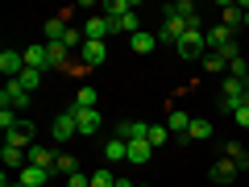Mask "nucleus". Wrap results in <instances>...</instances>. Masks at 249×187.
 I'll return each mask as SVG.
<instances>
[{"instance_id":"nucleus-1","label":"nucleus","mask_w":249,"mask_h":187,"mask_svg":"<svg viewBox=\"0 0 249 187\" xmlns=\"http://www.w3.org/2000/svg\"><path fill=\"white\" fill-rule=\"evenodd\" d=\"M204 46H208V34H204V25H199V17L187 25V34L178 37V58H187V62H196V58H204Z\"/></svg>"},{"instance_id":"nucleus-2","label":"nucleus","mask_w":249,"mask_h":187,"mask_svg":"<svg viewBox=\"0 0 249 187\" xmlns=\"http://www.w3.org/2000/svg\"><path fill=\"white\" fill-rule=\"evenodd\" d=\"M29 96H34V92H25V88L17 83V79H9V83H4V92H0V108H13V112H25V108H29Z\"/></svg>"},{"instance_id":"nucleus-3","label":"nucleus","mask_w":249,"mask_h":187,"mask_svg":"<svg viewBox=\"0 0 249 187\" xmlns=\"http://www.w3.org/2000/svg\"><path fill=\"white\" fill-rule=\"evenodd\" d=\"M187 25H191V21H183L178 13H170V9H166V17H162V29H158V42H175V46H178V37L187 34Z\"/></svg>"},{"instance_id":"nucleus-4","label":"nucleus","mask_w":249,"mask_h":187,"mask_svg":"<svg viewBox=\"0 0 249 187\" xmlns=\"http://www.w3.org/2000/svg\"><path fill=\"white\" fill-rule=\"evenodd\" d=\"M75 133H79V125H75V112H58V116H54V121H50V137H54V142H71V137Z\"/></svg>"},{"instance_id":"nucleus-5","label":"nucleus","mask_w":249,"mask_h":187,"mask_svg":"<svg viewBox=\"0 0 249 187\" xmlns=\"http://www.w3.org/2000/svg\"><path fill=\"white\" fill-rule=\"evenodd\" d=\"M83 37H88V42H108V37H112V21H108L104 13L88 17V25H83Z\"/></svg>"},{"instance_id":"nucleus-6","label":"nucleus","mask_w":249,"mask_h":187,"mask_svg":"<svg viewBox=\"0 0 249 187\" xmlns=\"http://www.w3.org/2000/svg\"><path fill=\"white\" fill-rule=\"evenodd\" d=\"M71 112H75V125H79V133H83V137L100 133V125H104V121H100L96 108H71Z\"/></svg>"},{"instance_id":"nucleus-7","label":"nucleus","mask_w":249,"mask_h":187,"mask_svg":"<svg viewBox=\"0 0 249 187\" xmlns=\"http://www.w3.org/2000/svg\"><path fill=\"white\" fill-rule=\"evenodd\" d=\"M25 162H29V167H42V170H54L58 154H54L50 146H29V150H25Z\"/></svg>"},{"instance_id":"nucleus-8","label":"nucleus","mask_w":249,"mask_h":187,"mask_svg":"<svg viewBox=\"0 0 249 187\" xmlns=\"http://www.w3.org/2000/svg\"><path fill=\"white\" fill-rule=\"evenodd\" d=\"M0 71H4V79H21V71H25V54H21V50H4V54H0Z\"/></svg>"},{"instance_id":"nucleus-9","label":"nucleus","mask_w":249,"mask_h":187,"mask_svg":"<svg viewBox=\"0 0 249 187\" xmlns=\"http://www.w3.org/2000/svg\"><path fill=\"white\" fill-rule=\"evenodd\" d=\"M116 137H124V142H150V125L145 121H121Z\"/></svg>"},{"instance_id":"nucleus-10","label":"nucleus","mask_w":249,"mask_h":187,"mask_svg":"<svg viewBox=\"0 0 249 187\" xmlns=\"http://www.w3.org/2000/svg\"><path fill=\"white\" fill-rule=\"evenodd\" d=\"M79 54H83V67H104L108 62V42H88Z\"/></svg>"},{"instance_id":"nucleus-11","label":"nucleus","mask_w":249,"mask_h":187,"mask_svg":"<svg viewBox=\"0 0 249 187\" xmlns=\"http://www.w3.org/2000/svg\"><path fill=\"white\" fill-rule=\"evenodd\" d=\"M29 133H34V125L21 121L13 133H4V146H9V150H21V154H25V150H29Z\"/></svg>"},{"instance_id":"nucleus-12","label":"nucleus","mask_w":249,"mask_h":187,"mask_svg":"<svg viewBox=\"0 0 249 187\" xmlns=\"http://www.w3.org/2000/svg\"><path fill=\"white\" fill-rule=\"evenodd\" d=\"M208 175H212V183H232V179L241 175V167H237L232 158H220V162H216L212 170H208Z\"/></svg>"},{"instance_id":"nucleus-13","label":"nucleus","mask_w":249,"mask_h":187,"mask_svg":"<svg viewBox=\"0 0 249 187\" xmlns=\"http://www.w3.org/2000/svg\"><path fill=\"white\" fill-rule=\"evenodd\" d=\"M245 21V4H220V25L224 29H237Z\"/></svg>"},{"instance_id":"nucleus-14","label":"nucleus","mask_w":249,"mask_h":187,"mask_svg":"<svg viewBox=\"0 0 249 187\" xmlns=\"http://www.w3.org/2000/svg\"><path fill=\"white\" fill-rule=\"evenodd\" d=\"M17 179H21L25 187H46V179H50V170H42V167H29V162H25Z\"/></svg>"},{"instance_id":"nucleus-15","label":"nucleus","mask_w":249,"mask_h":187,"mask_svg":"<svg viewBox=\"0 0 249 187\" xmlns=\"http://www.w3.org/2000/svg\"><path fill=\"white\" fill-rule=\"evenodd\" d=\"M25 67H34V71H46V58H50V50L46 46H25Z\"/></svg>"},{"instance_id":"nucleus-16","label":"nucleus","mask_w":249,"mask_h":187,"mask_svg":"<svg viewBox=\"0 0 249 187\" xmlns=\"http://www.w3.org/2000/svg\"><path fill=\"white\" fill-rule=\"evenodd\" d=\"M150 154H154V146H150V142H129V158H124V162L145 167V162H150Z\"/></svg>"},{"instance_id":"nucleus-17","label":"nucleus","mask_w":249,"mask_h":187,"mask_svg":"<svg viewBox=\"0 0 249 187\" xmlns=\"http://www.w3.org/2000/svg\"><path fill=\"white\" fill-rule=\"evenodd\" d=\"M187 137H191V142H208V137H212V121H208V116H191Z\"/></svg>"},{"instance_id":"nucleus-18","label":"nucleus","mask_w":249,"mask_h":187,"mask_svg":"<svg viewBox=\"0 0 249 187\" xmlns=\"http://www.w3.org/2000/svg\"><path fill=\"white\" fill-rule=\"evenodd\" d=\"M129 46H133L137 54H150V50H158V34H145V29H142V34L129 37Z\"/></svg>"},{"instance_id":"nucleus-19","label":"nucleus","mask_w":249,"mask_h":187,"mask_svg":"<svg viewBox=\"0 0 249 187\" xmlns=\"http://www.w3.org/2000/svg\"><path fill=\"white\" fill-rule=\"evenodd\" d=\"M104 158L108 162H124L129 158V142H124V137H112V142L104 146Z\"/></svg>"},{"instance_id":"nucleus-20","label":"nucleus","mask_w":249,"mask_h":187,"mask_svg":"<svg viewBox=\"0 0 249 187\" xmlns=\"http://www.w3.org/2000/svg\"><path fill=\"white\" fill-rule=\"evenodd\" d=\"M229 42H232V29H224V25H212V29H208V46H212V50H224Z\"/></svg>"},{"instance_id":"nucleus-21","label":"nucleus","mask_w":249,"mask_h":187,"mask_svg":"<svg viewBox=\"0 0 249 187\" xmlns=\"http://www.w3.org/2000/svg\"><path fill=\"white\" fill-rule=\"evenodd\" d=\"M224 158H232L241 170H249V150H245L241 142H229V146H224Z\"/></svg>"},{"instance_id":"nucleus-22","label":"nucleus","mask_w":249,"mask_h":187,"mask_svg":"<svg viewBox=\"0 0 249 187\" xmlns=\"http://www.w3.org/2000/svg\"><path fill=\"white\" fill-rule=\"evenodd\" d=\"M104 13H108V21H121V17H129V13H133V0H108Z\"/></svg>"},{"instance_id":"nucleus-23","label":"nucleus","mask_w":249,"mask_h":187,"mask_svg":"<svg viewBox=\"0 0 249 187\" xmlns=\"http://www.w3.org/2000/svg\"><path fill=\"white\" fill-rule=\"evenodd\" d=\"M166 129H170V133H187V129H191V112L175 108V112H170V121H166Z\"/></svg>"},{"instance_id":"nucleus-24","label":"nucleus","mask_w":249,"mask_h":187,"mask_svg":"<svg viewBox=\"0 0 249 187\" xmlns=\"http://www.w3.org/2000/svg\"><path fill=\"white\" fill-rule=\"evenodd\" d=\"M0 162H4V170H17V167H25V154L4 146V150H0Z\"/></svg>"},{"instance_id":"nucleus-25","label":"nucleus","mask_w":249,"mask_h":187,"mask_svg":"<svg viewBox=\"0 0 249 187\" xmlns=\"http://www.w3.org/2000/svg\"><path fill=\"white\" fill-rule=\"evenodd\" d=\"M17 83H21V88H25V92H37V88H42V71H34V67H25Z\"/></svg>"},{"instance_id":"nucleus-26","label":"nucleus","mask_w":249,"mask_h":187,"mask_svg":"<svg viewBox=\"0 0 249 187\" xmlns=\"http://www.w3.org/2000/svg\"><path fill=\"white\" fill-rule=\"evenodd\" d=\"M96 100H100V92L88 83V88H79V96H75V108H96Z\"/></svg>"},{"instance_id":"nucleus-27","label":"nucleus","mask_w":249,"mask_h":187,"mask_svg":"<svg viewBox=\"0 0 249 187\" xmlns=\"http://www.w3.org/2000/svg\"><path fill=\"white\" fill-rule=\"evenodd\" d=\"M50 50V58H46V71H54V67H67V46H46Z\"/></svg>"},{"instance_id":"nucleus-28","label":"nucleus","mask_w":249,"mask_h":187,"mask_svg":"<svg viewBox=\"0 0 249 187\" xmlns=\"http://www.w3.org/2000/svg\"><path fill=\"white\" fill-rule=\"evenodd\" d=\"M62 46H67V50H83V46H88V37H83V29H67V37H62Z\"/></svg>"},{"instance_id":"nucleus-29","label":"nucleus","mask_w":249,"mask_h":187,"mask_svg":"<svg viewBox=\"0 0 249 187\" xmlns=\"http://www.w3.org/2000/svg\"><path fill=\"white\" fill-rule=\"evenodd\" d=\"M204 67H208V71H212V75L229 71V62H224V58H220V54H216V50H212V54H204Z\"/></svg>"},{"instance_id":"nucleus-30","label":"nucleus","mask_w":249,"mask_h":187,"mask_svg":"<svg viewBox=\"0 0 249 187\" xmlns=\"http://www.w3.org/2000/svg\"><path fill=\"white\" fill-rule=\"evenodd\" d=\"M170 142V129L166 125H150V146H166Z\"/></svg>"},{"instance_id":"nucleus-31","label":"nucleus","mask_w":249,"mask_h":187,"mask_svg":"<svg viewBox=\"0 0 249 187\" xmlns=\"http://www.w3.org/2000/svg\"><path fill=\"white\" fill-rule=\"evenodd\" d=\"M232 121H237V125H241V129H249V96H245V100H241V104H237V108H232Z\"/></svg>"},{"instance_id":"nucleus-32","label":"nucleus","mask_w":249,"mask_h":187,"mask_svg":"<svg viewBox=\"0 0 249 187\" xmlns=\"http://www.w3.org/2000/svg\"><path fill=\"white\" fill-rule=\"evenodd\" d=\"M91 187H116V175H112V170H96V175H91Z\"/></svg>"},{"instance_id":"nucleus-33","label":"nucleus","mask_w":249,"mask_h":187,"mask_svg":"<svg viewBox=\"0 0 249 187\" xmlns=\"http://www.w3.org/2000/svg\"><path fill=\"white\" fill-rule=\"evenodd\" d=\"M170 13H178L183 21H196V4H191V0H178V4H170Z\"/></svg>"},{"instance_id":"nucleus-34","label":"nucleus","mask_w":249,"mask_h":187,"mask_svg":"<svg viewBox=\"0 0 249 187\" xmlns=\"http://www.w3.org/2000/svg\"><path fill=\"white\" fill-rule=\"evenodd\" d=\"M54 170H58V175H75L79 167H75V158H71V154H58V162H54Z\"/></svg>"},{"instance_id":"nucleus-35","label":"nucleus","mask_w":249,"mask_h":187,"mask_svg":"<svg viewBox=\"0 0 249 187\" xmlns=\"http://www.w3.org/2000/svg\"><path fill=\"white\" fill-rule=\"evenodd\" d=\"M67 187H91V175H79L75 170V175H67Z\"/></svg>"},{"instance_id":"nucleus-36","label":"nucleus","mask_w":249,"mask_h":187,"mask_svg":"<svg viewBox=\"0 0 249 187\" xmlns=\"http://www.w3.org/2000/svg\"><path fill=\"white\" fill-rule=\"evenodd\" d=\"M0 187H25V183H21V179H9V175H4V183H0Z\"/></svg>"},{"instance_id":"nucleus-37","label":"nucleus","mask_w":249,"mask_h":187,"mask_svg":"<svg viewBox=\"0 0 249 187\" xmlns=\"http://www.w3.org/2000/svg\"><path fill=\"white\" fill-rule=\"evenodd\" d=\"M116 187H137V183H133V179H116Z\"/></svg>"},{"instance_id":"nucleus-38","label":"nucleus","mask_w":249,"mask_h":187,"mask_svg":"<svg viewBox=\"0 0 249 187\" xmlns=\"http://www.w3.org/2000/svg\"><path fill=\"white\" fill-rule=\"evenodd\" d=\"M245 25H249V0H245Z\"/></svg>"},{"instance_id":"nucleus-39","label":"nucleus","mask_w":249,"mask_h":187,"mask_svg":"<svg viewBox=\"0 0 249 187\" xmlns=\"http://www.w3.org/2000/svg\"><path fill=\"white\" fill-rule=\"evenodd\" d=\"M245 96H249V79H245Z\"/></svg>"},{"instance_id":"nucleus-40","label":"nucleus","mask_w":249,"mask_h":187,"mask_svg":"<svg viewBox=\"0 0 249 187\" xmlns=\"http://www.w3.org/2000/svg\"><path fill=\"white\" fill-rule=\"evenodd\" d=\"M137 187H150V183H137Z\"/></svg>"},{"instance_id":"nucleus-41","label":"nucleus","mask_w":249,"mask_h":187,"mask_svg":"<svg viewBox=\"0 0 249 187\" xmlns=\"http://www.w3.org/2000/svg\"><path fill=\"white\" fill-rule=\"evenodd\" d=\"M245 46H249V42H245Z\"/></svg>"}]
</instances>
